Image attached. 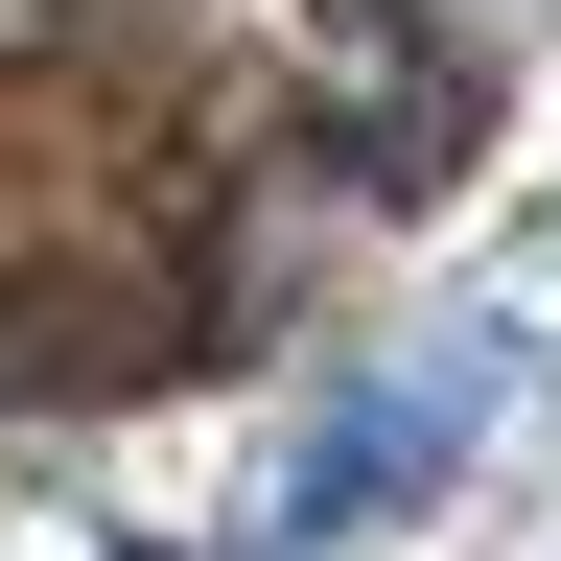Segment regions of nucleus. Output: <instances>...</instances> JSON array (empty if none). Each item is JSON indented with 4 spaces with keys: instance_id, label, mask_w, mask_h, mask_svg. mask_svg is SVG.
<instances>
[{
    "instance_id": "nucleus-1",
    "label": "nucleus",
    "mask_w": 561,
    "mask_h": 561,
    "mask_svg": "<svg viewBox=\"0 0 561 561\" xmlns=\"http://www.w3.org/2000/svg\"><path fill=\"white\" fill-rule=\"evenodd\" d=\"M468 421H491L468 375H375V398H351L305 468H280V538H375L398 491H445V468H468Z\"/></svg>"
}]
</instances>
